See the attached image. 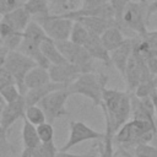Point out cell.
Listing matches in <instances>:
<instances>
[{"label":"cell","mask_w":157,"mask_h":157,"mask_svg":"<svg viewBox=\"0 0 157 157\" xmlns=\"http://www.w3.org/2000/svg\"><path fill=\"white\" fill-rule=\"evenodd\" d=\"M108 76L103 72H86L81 74L67 88L71 94H81L92 101L94 105H102L103 91L107 88Z\"/></svg>","instance_id":"3"},{"label":"cell","mask_w":157,"mask_h":157,"mask_svg":"<svg viewBox=\"0 0 157 157\" xmlns=\"http://www.w3.org/2000/svg\"><path fill=\"white\" fill-rule=\"evenodd\" d=\"M58 148L54 145V141L48 142V144H40L39 147H37L29 157H55L58 153Z\"/></svg>","instance_id":"27"},{"label":"cell","mask_w":157,"mask_h":157,"mask_svg":"<svg viewBox=\"0 0 157 157\" xmlns=\"http://www.w3.org/2000/svg\"><path fill=\"white\" fill-rule=\"evenodd\" d=\"M49 82H52L49 70L45 67H42V66H36L27 74V76L25 78V87L27 91H29V90H34V88L45 86Z\"/></svg>","instance_id":"17"},{"label":"cell","mask_w":157,"mask_h":157,"mask_svg":"<svg viewBox=\"0 0 157 157\" xmlns=\"http://www.w3.org/2000/svg\"><path fill=\"white\" fill-rule=\"evenodd\" d=\"M114 157H115V156H114Z\"/></svg>","instance_id":"47"},{"label":"cell","mask_w":157,"mask_h":157,"mask_svg":"<svg viewBox=\"0 0 157 157\" xmlns=\"http://www.w3.org/2000/svg\"><path fill=\"white\" fill-rule=\"evenodd\" d=\"M48 70H49L52 82L61 83L65 86H69L82 74L76 65L70 63L61 64V65H50Z\"/></svg>","instance_id":"11"},{"label":"cell","mask_w":157,"mask_h":157,"mask_svg":"<svg viewBox=\"0 0 157 157\" xmlns=\"http://www.w3.org/2000/svg\"><path fill=\"white\" fill-rule=\"evenodd\" d=\"M135 157H157V147L151 144H141L134 148Z\"/></svg>","instance_id":"29"},{"label":"cell","mask_w":157,"mask_h":157,"mask_svg":"<svg viewBox=\"0 0 157 157\" xmlns=\"http://www.w3.org/2000/svg\"><path fill=\"white\" fill-rule=\"evenodd\" d=\"M5 102L2 99H0V123H1V114H2V110H4V107H5Z\"/></svg>","instance_id":"40"},{"label":"cell","mask_w":157,"mask_h":157,"mask_svg":"<svg viewBox=\"0 0 157 157\" xmlns=\"http://www.w3.org/2000/svg\"><path fill=\"white\" fill-rule=\"evenodd\" d=\"M135 38V37H134ZM134 38H126L125 42L114 52L110 53V61L112 65L115 66V69L120 72V75L124 77L125 70L129 63L130 56L134 52Z\"/></svg>","instance_id":"13"},{"label":"cell","mask_w":157,"mask_h":157,"mask_svg":"<svg viewBox=\"0 0 157 157\" xmlns=\"http://www.w3.org/2000/svg\"><path fill=\"white\" fill-rule=\"evenodd\" d=\"M137 1H140V2H142V4H147V0H137Z\"/></svg>","instance_id":"44"},{"label":"cell","mask_w":157,"mask_h":157,"mask_svg":"<svg viewBox=\"0 0 157 157\" xmlns=\"http://www.w3.org/2000/svg\"><path fill=\"white\" fill-rule=\"evenodd\" d=\"M151 99H152V103H153L155 114H156V117H157V93H156V91L152 93V96H151ZM156 119H157V118H156Z\"/></svg>","instance_id":"39"},{"label":"cell","mask_w":157,"mask_h":157,"mask_svg":"<svg viewBox=\"0 0 157 157\" xmlns=\"http://www.w3.org/2000/svg\"><path fill=\"white\" fill-rule=\"evenodd\" d=\"M58 49L64 55V58L70 63L76 65L82 74L86 72H93V58L90 55V53L86 50L85 47L77 45L72 43L70 39L67 40H60L55 42Z\"/></svg>","instance_id":"7"},{"label":"cell","mask_w":157,"mask_h":157,"mask_svg":"<svg viewBox=\"0 0 157 157\" xmlns=\"http://www.w3.org/2000/svg\"><path fill=\"white\" fill-rule=\"evenodd\" d=\"M156 91V85H155V81H153V77L152 78H148L146 81H142L137 88L135 90L134 94L139 98H148L152 96V93Z\"/></svg>","instance_id":"26"},{"label":"cell","mask_w":157,"mask_h":157,"mask_svg":"<svg viewBox=\"0 0 157 157\" xmlns=\"http://www.w3.org/2000/svg\"><path fill=\"white\" fill-rule=\"evenodd\" d=\"M75 21L82 23L91 34L98 37H101L108 28L113 26H119V23L115 20H105L101 17H78Z\"/></svg>","instance_id":"15"},{"label":"cell","mask_w":157,"mask_h":157,"mask_svg":"<svg viewBox=\"0 0 157 157\" xmlns=\"http://www.w3.org/2000/svg\"><path fill=\"white\" fill-rule=\"evenodd\" d=\"M9 52L10 50H7L6 48L0 47V70L4 69V66H5V61H6V58H7Z\"/></svg>","instance_id":"37"},{"label":"cell","mask_w":157,"mask_h":157,"mask_svg":"<svg viewBox=\"0 0 157 157\" xmlns=\"http://www.w3.org/2000/svg\"><path fill=\"white\" fill-rule=\"evenodd\" d=\"M36 66L38 65L34 60H32L31 58L23 55L17 50H11L7 54L4 69L11 75V77L15 81V85L18 87L22 96L27 93V90L25 87V78L27 74Z\"/></svg>","instance_id":"5"},{"label":"cell","mask_w":157,"mask_h":157,"mask_svg":"<svg viewBox=\"0 0 157 157\" xmlns=\"http://www.w3.org/2000/svg\"><path fill=\"white\" fill-rule=\"evenodd\" d=\"M101 107L105 119V130L115 135L131 115V94L128 91L105 88Z\"/></svg>","instance_id":"1"},{"label":"cell","mask_w":157,"mask_h":157,"mask_svg":"<svg viewBox=\"0 0 157 157\" xmlns=\"http://www.w3.org/2000/svg\"><path fill=\"white\" fill-rule=\"evenodd\" d=\"M40 49H42V53L44 54V56L47 58V60L50 63V65H61V64L69 63L64 58V55L60 53V50L58 49L56 43L54 40H52L50 38L45 39L40 44Z\"/></svg>","instance_id":"20"},{"label":"cell","mask_w":157,"mask_h":157,"mask_svg":"<svg viewBox=\"0 0 157 157\" xmlns=\"http://www.w3.org/2000/svg\"><path fill=\"white\" fill-rule=\"evenodd\" d=\"M152 77L153 76L151 75V72L147 67L145 58L136 54L135 52H132V55L129 59V63H128V66L125 70V75H124V78L126 81L128 92L134 93L135 90L137 88V86L142 81H146Z\"/></svg>","instance_id":"9"},{"label":"cell","mask_w":157,"mask_h":157,"mask_svg":"<svg viewBox=\"0 0 157 157\" xmlns=\"http://www.w3.org/2000/svg\"><path fill=\"white\" fill-rule=\"evenodd\" d=\"M90 32L86 29V27L77 22V21H74V26H72V31H71V34H70V40L77 45H81V47H85L86 42L90 38Z\"/></svg>","instance_id":"24"},{"label":"cell","mask_w":157,"mask_h":157,"mask_svg":"<svg viewBox=\"0 0 157 157\" xmlns=\"http://www.w3.org/2000/svg\"><path fill=\"white\" fill-rule=\"evenodd\" d=\"M70 94L71 93L69 92V88L65 87V88L52 92L38 103V105L43 109L48 123L53 124L58 118L69 115V112L66 110L65 104Z\"/></svg>","instance_id":"8"},{"label":"cell","mask_w":157,"mask_h":157,"mask_svg":"<svg viewBox=\"0 0 157 157\" xmlns=\"http://www.w3.org/2000/svg\"><path fill=\"white\" fill-rule=\"evenodd\" d=\"M145 60H146V64H147V67H148L151 75L153 77H156L157 76V50H153L152 49L146 55Z\"/></svg>","instance_id":"32"},{"label":"cell","mask_w":157,"mask_h":157,"mask_svg":"<svg viewBox=\"0 0 157 157\" xmlns=\"http://www.w3.org/2000/svg\"><path fill=\"white\" fill-rule=\"evenodd\" d=\"M0 97L1 99L7 104V103H13L16 101H18L22 96V93L20 92L18 87L15 85V83H11V85H7L6 87H4L1 91H0Z\"/></svg>","instance_id":"25"},{"label":"cell","mask_w":157,"mask_h":157,"mask_svg":"<svg viewBox=\"0 0 157 157\" xmlns=\"http://www.w3.org/2000/svg\"><path fill=\"white\" fill-rule=\"evenodd\" d=\"M65 87H67V86L61 85V83H56V82H49V83L45 85V86L38 87V88H34V90H29V91H27V93L25 94L26 104H27V105L38 104L43 98H45V97H47L48 94H50L52 92L58 91V90H61V88H65Z\"/></svg>","instance_id":"18"},{"label":"cell","mask_w":157,"mask_h":157,"mask_svg":"<svg viewBox=\"0 0 157 157\" xmlns=\"http://www.w3.org/2000/svg\"><path fill=\"white\" fill-rule=\"evenodd\" d=\"M23 7L31 15V17L50 15V7L48 0H27L23 4Z\"/></svg>","instance_id":"21"},{"label":"cell","mask_w":157,"mask_h":157,"mask_svg":"<svg viewBox=\"0 0 157 157\" xmlns=\"http://www.w3.org/2000/svg\"><path fill=\"white\" fill-rule=\"evenodd\" d=\"M104 139V132H99L88 125H86L82 121H70V134L66 140V142L59 148V151L63 152H69L70 148L74 146L83 142V141H90V140H98L103 141Z\"/></svg>","instance_id":"10"},{"label":"cell","mask_w":157,"mask_h":157,"mask_svg":"<svg viewBox=\"0 0 157 157\" xmlns=\"http://www.w3.org/2000/svg\"><path fill=\"white\" fill-rule=\"evenodd\" d=\"M26 101H25V96L21 97L18 101L13 102V103H7L4 107L2 114H1V123L0 126L4 130H9L10 126L18 119H23L25 118V113H26Z\"/></svg>","instance_id":"12"},{"label":"cell","mask_w":157,"mask_h":157,"mask_svg":"<svg viewBox=\"0 0 157 157\" xmlns=\"http://www.w3.org/2000/svg\"><path fill=\"white\" fill-rule=\"evenodd\" d=\"M36 128H37V134H38L39 140H40L42 144H48V142L53 141V137H54L53 124L47 121V123L40 124L39 126H36Z\"/></svg>","instance_id":"28"},{"label":"cell","mask_w":157,"mask_h":157,"mask_svg":"<svg viewBox=\"0 0 157 157\" xmlns=\"http://www.w3.org/2000/svg\"><path fill=\"white\" fill-rule=\"evenodd\" d=\"M101 39H102V43H103L104 48L109 53H112L115 49H118L125 42L126 38L124 37V33H123V31L119 26H113V27L108 28L101 36Z\"/></svg>","instance_id":"19"},{"label":"cell","mask_w":157,"mask_h":157,"mask_svg":"<svg viewBox=\"0 0 157 157\" xmlns=\"http://www.w3.org/2000/svg\"><path fill=\"white\" fill-rule=\"evenodd\" d=\"M147 4L140 1H130L123 11L119 27L136 33V37H145L147 34Z\"/></svg>","instance_id":"4"},{"label":"cell","mask_w":157,"mask_h":157,"mask_svg":"<svg viewBox=\"0 0 157 157\" xmlns=\"http://www.w3.org/2000/svg\"><path fill=\"white\" fill-rule=\"evenodd\" d=\"M0 47H2V38H1V22H0Z\"/></svg>","instance_id":"43"},{"label":"cell","mask_w":157,"mask_h":157,"mask_svg":"<svg viewBox=\"0 0 157 157\" xmlns=\"http://www.w3.org/2000/svg\"><path fill=\"white\" fill-rule=\"evenodd\" d=\"M67 0H48L49 4H60V2H65Z\"/></svg>","instance_id":"42"},{"label":"cell","mask_w":157,"mask_h":157,"mask_svg":"<svg viewBox=\"0 0 157 157\" xmlns=\"http://www.w3.org/2000/svg\"><path fill=\"white\" fill-rule=\"evenodd\" d=\"M22 140H23V150L20 157H29V155L42 144L37 134V128L32 125L29 121H27L26 119H23Z\"/></svg>","instance_id":"14"},{"label":"cell","mask_w":157,"mask_h":157,"mask_svg":"<svg viewBox=\"0 0 157 157\" xmlns=\"http://www.w3.org/2000/svg\"><path fill=\"white\" fill-rule=\"evenodd\" d=\"M21 1H22V2H23V4H25V2H26V1H27V0H21Z\"/></svg>","instance_id":"45"},{"label":"cell","mask_w":157,"mask_h":157,"mask_svg":"<svg viewBox=\"0 0 157 157\" xmlns=\"http://www.w3.org/2000/svg\"><path fill=\"white\" fill-rule=\"evenodd\" d=\"M114 156H115V157H135L134 153H131L129 150H126L125 147L119 146V145H118V147H117V150H115Z\"/></svg>","instance_id":"36"},{"label":"cell","mask_w":157,"mask_h":157,"mask_svg":"<svg viewBox=\"0 0 157 157\" xmlns=\"http://www.w3.org/2000/svg\"><path fill=\"white\" fill-rule=\"evenodd\" d=\"M144 38L148 42V44L151 45V48H152L153 50H157V29H155V31H148L147 34H146Z\"/></svg>","instance_id":"35"},{"label":"cell","mask_w":157,"mask_h":157,"mask_svg":"<svg viewBox=\"0 0 157 157\" xmlns=\"http://www.w3.org/2000/svg\"><path fill=\"white\" fill-rule=\"evenodd\" d=\"M151 145H153L155 147H157V134H155V136H153V139L151 140V142H150Z\"/></svg>","instance_id":"41"},{"label":"cell","mask_w":157,"mask_h":157,"mask_svg":"<svg viewBox=\"0 0 157 157\" xmlns=\"http://www.w3.org/2000/svg\"><path fill=\"white\" fill-rule=\"evenodd\" d=\"M151 13H157V0H153L152 4L147 6V17H150Z\"/></svg>","instance_id":"38"},{"label":"cell","mask_w":157,"mask_h":157,"mask_svg":"<svg viewBox=\"0 0 157 157\" xmlns=\"http://www.w3.org/2000/svg\"><path fill=\"white\" fill-rule=\"evenodd\" d=\"M32 20L42 26L48 38H50L52 40L60 42V40L70 39V34H71L72 26H74L72 20L64 18V17L55 16V15L37 16V17H32Z\"/></svg>","instance_id":"6"},{"label":"cell","mask_w":157,"mask_h":157,"mask_svg":"<svg viewBox=\"0 0 157 157\" xmlns=\"http://www.w3.org/2000/svg\"><path fill=\"white\" fill-rule=\"evenodd\" d=\"M156 93H157V87H156Z\"/></svg>","instance_id":"46"},{"label":"cell","mask_w":157,"mask_h":157,"mask_svg":"<svg viewBox=\"0 0 157 157\" xmlns=\"http://www.w3.org/2000/svg\"><path fill=\"white\" fill-rule=\"evenodd\" d=\"M22 6L23 2L21 0H0V16L2 17Z\"/></svg>","instance_id":"30"},{"label":"cell","mask_w":157,"mask_h":157,"mask_svg":"<svg viewBox=\"0 0 157 157\" xmlns=\"http://www.w3.org/2000/svg\"><path fill=\"white\" fill-rule=\"evenodd\" d=\"M55 157H99L98 153L96 152H88V153H70V152H63V151H58Z\"/></svg>","instance_id":"34"},{"label":"cell","mask_w":157,"mask_h":157,"mask_svg":"<svg viewBox=\"0 0 157 157\" xmlns=\"http://www.w3.org/2000/svg\"><path fill=\"white\" fill-rule=\"evenodd\" d=\"M110 0H82V6L81 10L85 11H96L109 4Z\"/></svg>","instance_id":"31"},{"label":"cell","mask_w":157,"mask_h":157,"mask_svg":"<svg viewBox=\"0 0 157 157\" xmlns=\"http://www.w3.org/2000/svg\"><path fill=\"white\" fill-rule=\"evenodd\" d=\"M85 48L93 59H98V60L103 61L105 65H112L110 53L104 48L101 37L90 34V38L85 44Z\"/></svg>","instance_id":"16"},{"label":"cell","mask_w":157,"mask_h":157,"mask_svg":"<svg viewBox=\"0 0 157 157\" xmlns=\"http://www.w3.org/2000/svg\"><path fill=\"white\" fill-rule=\"evenodd\" d=\"M27 121H29L32 125L34 126H39L40 124H44L47 123V117L43 112V109L38 105V104H34V105H27L26 108V113H25V118Z\"/></svg>","instance_id":"23"},{"label":"cell","mask_w":157,"mask_h":157,"mask_svg":"<svg viewBox=\"0 0 157 157\" xmlns=\"http://www.w3.org/2000/svg\"><path fill=\"white\" fill-rule=\"evenodd\" d=\"M23 38H26L28 40H32V42H36L38 44H42L45 39H48V36H47V33L44 32V29L42 28V26L39 23L31 20V22L28 23L27 28L23 32Z\"/></svg>","instance_id":"22"},{"label":"cell","mask_w":157,"mask_h":157,"mask_svg":"<svg viewBox=\"0 0 157 157\" xmlns=\"http://www.w3.org/2000/svg\"><path fill=\"white\" fill-rule=\"evenodd\" d=\"M11 83H15L13 78L11 77V75L5 69H1L0 70V91L4 87H6L7 85H11Z\"/></svg>","instance_id":"33"},{"label":"cell","mask_w":157,"mask_h":157,"mask_svg":"<svg viewBox=\"0 0 157 157\" xmlns=\"http://www.w3.org/2000/svg\"><path fill=\"white\" fill-rule=\"evenodd\" d=\"M156 134V120H139L131 119L124 124L114 135V142L125 147H136L141 144H150Z\"/></svg>","instance_id":"2"}]
</instances>
